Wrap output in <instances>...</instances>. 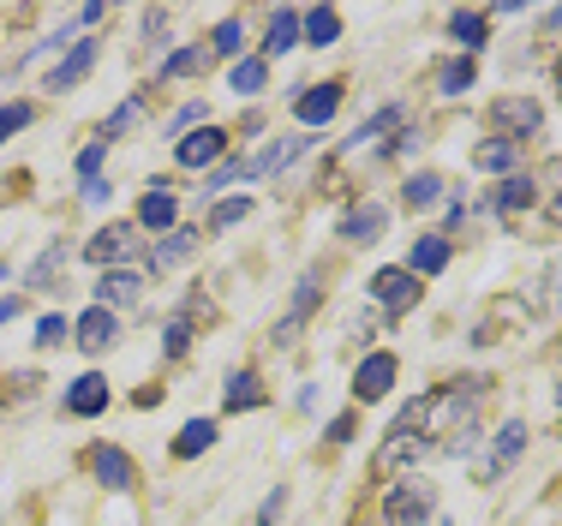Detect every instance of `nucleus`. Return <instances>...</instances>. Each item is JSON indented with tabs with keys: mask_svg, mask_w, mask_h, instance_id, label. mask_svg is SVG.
Returning <instances> with one entry per match:
<instances>
[{
	"mask_svg": "<svg viewBox=\"0 0 562 526\" xmlns=\"http://www.w3.org/2000/svg\"><path fill=\"white\" fill-rule=\"evenodd\" d=\"M19 312H24V300H19V293H7V300H0V323H12Z\"/></svg>",
	"mask_w": 562,
	"mask_h": 526,
	"instance_id": "nucleus-46",
	"label": "nucleus"
},
{
	"mask_svg": "<svg viewBox=\"0 0 562 526\" xmlns=\"http://www.w3.org/2000/svg\"><path fill=\"white\" fill-rule=\"evenodd\" d=\"M395 377H401L395 354H366V359H359V371H353V395L359 401H383L395 389Z\"/></svg>",
	"mask_w": 562,
	"mask_h": 526,
	"instance_id": "nucleus-10",
	"label": "nucleus"
},
{
	"mask_svg": "<svg viewBox=\"0 0 562 526\" xmlns=\"http://www.w3.org/2000/svg\"><path fill=\"white\" fill-rule=\"evenodd\" d=\"M144 300V276L138 269H109V276L97 281V305L102 312H114V305H138Z\"/></svg>",
	"mask_w": 562,
	"mask_h": 526,
	"instance_id": "nucleus-18",
	"label": "nucleus"
},
{
	"mask_svg": "<svg viewBox=\"0 0 562 526\" xmlns=\"http://www.w3.org/2000/svg\"><path fill=\"white\" fill-rule=\"evenodd\" d=\"M341 90L347 85H336V78L305 85L300 97H293V120H300V126H329V120H336V108H341Z\"/></svg>",
	"mask_w": 562,
	"mask_h": 526,
	"instance_id": "nucleus-9",
	"label": "nucleus"
},
{
	"mask_svg": "<svg viewBox=\"0 0 562 526\" xmlns=\"http://www.w3.org/2000/svg\"><path fill=\"white\" fill-rule=\"evenodd\" d=\"M515 144H508V138H485V144H479V150H473V168H485V174H508V168H515Z\"/></svg>",
	"mask_w": 562,
	"mask_h": 526,
	"instance_id": "nucleus-30",
	"label": "nucleus"
},
{
	"mask_svg": "<svg viewBox=\"0 0 562 526\" xmlns=\"http://www.w3.org/2000/svg\"><path fill=\"white\" fill-rule=\"evenodd\" d=\"M0 281H7V264H0Z\"/></svg>",
	"mask_w": 562,
	"mask_h": 526,
	"instance_id": "nucleus-50",
	"label": "nucleus"
},
{
	"mask_svg": "<svg viewBox=\"0 0 562 526\" xmlns=\"http://www.w3.org/2000/svg\"><path fill=\"white\" fill-rule=\"evenodd\" d=\"M36 120V102H0V144L12 138V132H24Z\"/></svg>",
	"mask_w": 562,
	"mask_h": 526,
	"instance_id": "nucleus-36",
	"label": "nucleus"
},
{
	"mask_svg": "<svg viewBox=\"0 0 562 526\" xmlns=\"http://www.w3.org/2000/svg\"><path fill=\"white\" fill-rule=\"evenodd\" d=\"M544 24H551V31H562V7H551V12H544Z\"/></svg>",
	"mask_w": 562,
	"mask_h": 526,
	"instance_id": "nucleus-48",
	"label": "nucleus"
},
{
	"mask_svg": "<svg viewBox=\"0 0 562 526\" xmlns=\"http://www.w3.org/2000/svg\"><path fill=\"white\" fill-rule=\"evenodd\" d=\"M216 437H222L216 419H186V425H180V437L168 443V455H173V461H198L204 449H216Z\"/></svg>",
	"mask_w": 562,
	"mask_h": 526,
	"instance_id": "nucleus-20",
	"label": "nucleus"
},
{
	"mask_svg": "<svg viewBox=\"0 0 562 526\" xmlns=\"http://www.w3.org/2000/svg\"><path fill=\"white\" fill-rule=\"evenodd\" d=\"M443 192H449V186L437 180V174H413V180H407V192H401V198H407V210H431Z\"/></svg>",
	"mask_w": 562,
	"mask_h": 526,
	"instance_id": "nucleus-32",
	"label": "nucleus"
},
{
	"mask_svg": "<svg viewBox=\"0 0 562 526\" xmlns=\"http://www.w3.org/2000/svg\"><path fill=\"white\" fill-rule=\"evenodd\" d=\"M210 66V48L204 43H192V48H173L162 66H156V78H162V85H173V78H198Z\"/></svg>",
	"mask_w": 562,
	"mask_h": 526,
	"instance_id": "nucleus-26",
	"label": "nucleus"
},
{
	"mask_svg": "<svg viewBox=\"0 0 562 526\" xmlns=\"http://www.w3.org/2000/svg\"><path fill=\"white\" fill-rule=\"evenodd\" d=\"M90 467H97V484H109V491H132V484H138V467H132V455L114 449V443L90 449Z\"/></svg>",
	"mask_w": 562,
	"mask_h": 526,
	"instance_id": "nucleus-14",
	"label": "nucleus"
},
{
	"mask_svg": "<svg viewBox=\"0 0 562 526\" xmlns=\"http://www.w3.org/2000/svg\"><path fill=\"white\" fill-rule=\"evenodd\" d=\"M485 401H491V383L485 377H454L443 389H425L413 395L407 407L395 413L390 437L378 449V473H407L419 455H461L473 449L479 425H485Z\"/></svg>",
	"mask_w": 562,
	"mask_h": 526,
	"instance_id": "nucleus-1",
	"label": "nucleus"
},
{
	"mask_svg": "<svg viewBox=\"0 0 562 526\" xmlns=\"http://www.w3.org/2000/svg\"><path fill=\"white\" fill-rule=\"evenodd\" d=\"M305 150H312V138H281V144H270L263 156L246 161V180H270V174H281L293 156H305Z\"/></svg>",
	"mask_w": 562,
	"mask_h": 526,
	"instance_id": "nucleus-22",
	"label": "nucleus"
},
{
	"mask_svg": "<svg viewBox=\"0 0 562 526\" xmlns=\"http://www.w3.org/2000/svg\"><path fill=\"white\" fill-rule=\"evenodd\" d=\"M90 66H97V43L85 36V43H72V48L60 54V66L48 72V90H78L90 78Z\"/></svg>",
	"mask_w": 562,
	"mask_h": 526,
	"instance_id": "nucleus-16",
	"label": "nucleus"
},
{
	"mask_svg": "<svg viewBox=\"0 0 562 526\" xmlns=\"http://www.w3.org/2000/svg\"><path fill=\"white\" fill-rule=\"evenodd\" d=\"M60 407L72 413V419H97V413H109V377H102V371L72 377L66 395H60Z\"/></svg>",
	"mask_w": 562,
	"mask_h": 526,
	"instance_id": "nucleus-8",
	"label": "nucleus"
},
{
	"mask_svg": "<svg viewBox=\"0 0 562 526\" xmlns=\"http://www.w3.org/2000/svg\"><path fill=\"white\" fill-rule=\"evenodd\" d=\"M449 258H454V251H449L443 234H419V239H413V251H407V269H413V276H443Z\"/></svg>",
	"mask_w": 562,
	"mask_h": 526,
	"instance_id": "nucleus-21",
	"label": "nucleus"
},
{
	"mask_svg": "<svg viewBox=\"0 0 562 526\" xmlns=\"http://www.w3.org/2000/svg\"><path fill=\"white\" fill-rule=\"evenodd\" d=\"M186 347H192V317H168V323H162V354L180 359Z\"/></svg>",
	"mask_w": 562,
	"mask_h": 526,
	"instance_id": "nucleus-38",
	"label": "nucleus"
},
{
	"mask_svg": "<svg viewBox=\"0 0 562 526\" xmlns=\"http://www.w3.org/2000/svg\"><path fill=\"white\" fill-rule=\"evenodd\" d=\"M222 407L227 413H251V407H263V383L251 371H227V383H222Z\"/></svg>",
	"mask_w": 562,
	"mask_h": 526,
	"instance_id": "nucleus-24",
	"label": "nucleus"
},
{
	"mask_svg": "<svg viewBox=\"0 0 562 526\" xmlns=\"http://www.w3.org/2000/svg\"><path fill=\"white\" fill-rule=\"evenodd\" d=\"M317 300H324V288H317V276H300V288H293L288 312H281V323H276V342H281V347H288L293 335H300V323L317 312Z\"/></svg>",
	"mask_w": 562,
	"mask_h": 526,
	"instance_id": "nucleus-13",
	"label": "nucleus"
},
{
	"mask_svg": "<svg viewBox=\"0 0 562 526\" xmlns=\"http://www.w3.org/2000/svg\"><path fill=\"white\" fill-rule=\"evenodd\" d=\"M246 215H251V198H222V204L210 210V234H222V227L246 222Z\"/></svg>",
	"mask_w": 562,
	"mask_h": 526,
	"instance_id": "nucleus-37",
	"label": "nucleus"
},
{
	"mask_svg": "<svg viewBox=\"0 0 562 526\" xmlns=\"http://www.w3.org/2000/svg\"><path fill=\"white\" fill-rule=\"evenodd\" d=\"M544 222H551V227H562V192L551 198V210H544Z\"/></svg>",
	"mask_w": 562,
	"mask_h": 526,
	"instance_id": "nucleus-47",
	"label": "nucleus"
},
{
	"mask_svg": "<svg viewBox=\"0 0 562 526\" xmlns=\"http://www.w3.org/2000/svg\"><path fill=\"white\" fill-rule=\"evenodd\" d=\"M353 430H359V419H353V413H341V419H329L324 437H329V443H353Z\"/></svg>",
	"mask_w": 562,
	"mask_h": 526,
	"instance_id": "nucleus-44",
	"label": "nucleus"
},
{
	"mask_svg": "<svg viewBox=\"0 0 562 526\" xmlns=\"http://www.w3.org/2000/svg\"><path fill=\"white\" fill-rule=\"evenodd\" d=\"M198 126H210V120H204V102H186L180 114H173V132L186 138V132H198Z\"/></svg>",
	"mask_w": 562,
	"mask_h": 526,
	"instance_id": "nucleus-42",
	"label": "nucleus"
},
{
	"mask_svg": "<svg viewBox=\"0 0 562 526\" xmlns=\"http://www.w3.org/2000/svg\"><path fill=\"white\" fill-rule=\"evenodd\" d=\"M109 198H114V186H109V180H85V204H90V210H102Z\"/></svg>",
	"mask_w": 562,
	"mask_h": 526,
	"instance_id": "nucleus-45",
	"label": "nucleus"
},
{
	"mask_svg": "<svg viewBox=\"0 0 562 526\" xmlns=\"http://www.w3.org/2000/svg\"><path fill=\"white\" fill-rule=\"evenodd\" d=\"M300 43L305 48H336L341 43V12L336 7H305L300 12Z\"/></svg>",
	"mask_w": 562,
	"mask_h": 526,
	"instance_id": "nucleus-17",
	"label": "nucleus"
},
{
	"mask_svg": "<svg viewBox=\"0 0 562 526\" xmlns=\"http://www.w3.org/2000/svg\"><path fill=\"white\" fill-rule=\"evenodd\" d=\"M449 36L467 48V60H473V48H485V36H491V24H485V12H449Z\"/></svg>",
	"mask_w": 562,
	"mask_h": 526,
	"instance_id": "nucleus-27",
	"label": "nucleus"
},
{
	"mask_svg": "<svg viewBox=\"0 0 562 526\" xmlns=\"http://www.w3.org/2000/svg\"><path fill=\"white\" fill-rule=\"evenodd\" d=\"M383 227H390V210H383V204H353L341 215V239H347V246H371V239H383Z\"/></svg>",
	"mask_w": 562,
	"mask_h": 526,
	"instance_id": "nucleus-15",
	"label": "nucleus"
},
{
	"mask_svg": "<svg viewBox=\"0 0 562 526\" xmlns=\"http://www.w3.org/2000/svg\"><path fill=\"white\" fill-rule=\"evenodd\" d=\"M419 293H425V281L413 276L407 264H401V269H395V264H383L378 276H371V300H378L383 312H395V317H401V312H413V305H419Z\"/></svg>",
	"mask_w": 562,
	"mask_h": 526,
	"instance_id": "nucleus-3",
	"label": "nucleus"
},
{
	"mask_svg": "<svg viewBox=\"0 0 562 526\" xmlns=\"http://www.w3.org/2000/svg\"><path fill=\"white\" fill-rule=\"evenodd\" d=\"M239 48H246V31H239V19H222L216 31H210V54H227V60H239Z\"/></svg>",
	"mask_w": 562,
	"mask_h": 526,
	"instance_id": "nucleus-35",
	"label": "nucleus"
},
{
	"mask_svg": "<svg viewBox=\"0 0 562 526\" xmlns=\"http://www.w3.org/2000/svg\"><path fill=\"white\" fill-rule=\"evenodd\" d=\"M85 258L102 264V269H126V258H138V222H109L85 246Z\"/></svg>",
	"mask_w": 562,
	"mask_h": 526,
	"instance_id": "nucleus-6",
	"label": "nucleus"
},
{
	"mask_svg": "<svg viewBox=\"0 0 562 526\" xmlns=\"http://www.w3.org/2000/svg\"><path fill=\"white\" fill-rule=\"evenodd\" d=\"M234 180H246V161L227 156V161H216V168L204 174V192H222V186H234Z\"/></svg>",
	"mask_w": 562,
	"mask_h": 526,
	"instance_id": "nucleus-40",
	"label": "nucleus"
},
{
	"mask_svg": "<svg viewBox=\"0 0 562 526\" xmlns=\"http://www.w3.org/2000/svg\"><path fill=\"white\" fill-rule=\"evenodd\" d=\"M491 126H497L508 144H515V138H539V132H544V108L532 97H497V102H491Z\"/></svg>",
	"mask_w": 562,
	"mask_h": 526,
	"instance_id": "nucleus-4",
	"label": "nucleus"
},
{
	"mask_svg": "<svg viewBox=\"0 0 562 526\" xmlns=\"http://www.w3.org/2000/svg\"><path fill=\"white\" fill-rule=\"evenodd\" d=\"M557 90H562V60H557Z\"/></svg>",
	"mask_w": 562,
	"mask_h": 526,
	"instance_id": "nucleus-49",
	"label": "nucleus"
},
{
	"mask_svg": "<svg viewBox=\"0 0 562 526\" xmlns=\"http://www.w3.org/2000/svg\"><path fill=\"white\" fill-rule=\"evenodd\" d=\"M431 508H437V496L425 479H395V491L383 496V521L390 526H419V521H431Z\"/></svg>",
	"mask_w": 562,
	"mask_h": 526,
	"instance_id": "nucleus-2",
	"label": "nucleus"
},
{
	"mask_svg": "<svg viewBox=\"0 0 562 526\" xmlns=\"http://www.w3.org/2000/svg\"><path fill=\"white\" fill-rule=\"evenodd\" d=\"M293 48H300V12H293V7H276L270 24H263V60L293 54Z\"/></svg>",
	"mask_w": 562,
	"mask_h": 526,
	"instance_id": "nucleus-19",
	"label": "nucleus"
},
{
	"mask_svg": "<svg viewBox=\"0 0 562 526\" xmlns=\"http://www.w3.org/2000/svg\"><path fill=\"white\" fill-rule=\"evenodd\" d=\"M532 198H539V186H532L527 174H508L497 192H491V210H497V215H520V210L532 204Z\"/></svg>",
	"mask_w": 562,
	"mask_h": 526,
	"instance_id": "nucleus-25",
	"label": "nucleus"
},
{
	"mask_svg": "<svg viewBox=\"0 0 562 526\" xmlns=\"http://www.w3.org/2000/svg\"><path fill=\"white\" fill-rule=\"evenodd\" d=\"M102 156H109V144H90V150H78V174H85V180H97V168H102Z\"/></svg>",
	"mask_w": 562,
	"mask_h": 526,
	"instance_id": "nucleus-43",
	"label": "nucleus"
},
{
	"mask_svg": "<svg viewBox=\"0 0 562 526\" xmlns=\"http://www.w3.org/2000/svg\"><path fill=\"white\" fill-rule=\"evenodd\" d=\"M66 329H72V323H66L60 312H48V317H36V335H31V342L48 354V347H60V342H66Z\"/></svg>",
	"mask_w": 562,
	"mask_h": 526,
	"instance_id": "nucleus-39",
	"label": "nucleus"
},
{
	"mask_svg": "<svg viewBox=\"0 0 562 526\" xmlns=\"http://www.w3.org/2000/svg\"><path fill=\"white\" fill-rule=\"evenodd\" d=\"M138 114H144V97H126V102H120L109 120H102V132H97V138H102V144H114L120 132H132V120H138Z\"/></svg>",
	"mask_w": 562,
	"mask_h": 526,
	"instance_id": "nucleus-33",
	"label": "nucleus"
},
{
	"mask_svg": "<svg viewBox=\"0 0 562 526\" xmlns=\"http://www.w3.org/2000/svg\"><path fill=\"white\" fill-rule=\"evenodd\" d=\"M281 508H288V484H276V491L263 496V508H258V526H276V521H281Z\"/></svg>",
	"mask_w": 562,
	"mask_h": 526,
	"instance_id": "nucleus-41",
	"label": "nucleus"
},
{
	"mask_svg": "<svg viewBox=\"0 0 562 526\" xmlns=\"http://www.w3.org/2000/svg\"><path fill=\"white\" fill-rule=\"evenodd\" d=\"M173 161H180V168H216V161H227V132L222 126L186 132V138L173 144Z\"/></svg>",
	"mask_w": 562,
	"mask_h": 526,
	"instance_id": "nucleus-7",
	"label": "nucleus"
},
{
	"mask_svg": "<svg viewBox=\"0 0 562 526\" xmlns=\"http://www.w3.org/2000/svg\"><path fill=\"white\" fill-rule=\"evenodd\" d=\"M520 449H527V419H503L497 437H491V449H485V467H479V484H497L508 467L520 461Z\"/></svg>",
	"mask_w": 562,
	"mask_h": 526,
	"instance_id": "nucleus-5",
	"label": "nucleus"
},
{
	"mask_svg": "<svg viewBox=\"0 0 562 526\" xmlns=\"http://www.w3.org/2000/svg\"><path fill=\"white\" fill-rule=\"evenodd\" d=\"M263 85H270V60H263V54H251V60H234V90H239V97H258Z\"/></svg>",
	"mask_w": 562,
	"mask_h": 526,
	"instance_id": "nucleus-31",
	"label": "nucleus"
},
{
	"mask_svg": "<svg viewBox=\"0 0 562 526\" xmlns=\"http://www.w3.org/2000/svg\"><path fill=\"white\" fill-rule=\"evenodd\" d=\"M401 126V108H378V114L366 120V126L353 132V138H347V150H359V144H371V138H383V132H395Z\"/></svg>",
	"mask_w": 562,
	"mask_h": 526,
	"instance_id": "nucleus-34",
	"label": "nucleus"
},
{
	"mask_svg": "<svg viewBox=\"0 0 562 526\" xmlns=\"http://www.w3.org/2000/svg\"><path fill=\"white\" fill-rule=\"evenodd\" d=\"M473 78H479V66L467 60V54H461V60H443V66H437V90H443V97H461V90H473Z\"/></svg>",
	"mask_w": 562,
	"mask_h": 526,
	"instance_id": "nucleus-29",
	"label": "nucleus"
},
{
	"mask_svg": "<svg viewBox=\"0 0 562 526\" xmlns=\"http://www.w3.org/2000/svg\"><path fill=\"white\" fill-rule=\"evenodd\" d=\"M138 227H150V234H173V227H180V198L168 192V180H156L150 192L138 198Z\"/></svg>",
	"mask_w": 562,
	"mask_h": 526,
	"instance_id": "nucleus-11",
	"label": "nucleus"
},
{
	"mask_svg": "<svg viewBox=\"0 0 562 526\" xmlns=\"http://www.w3.org/2000/svg\"><path fill=\"white\" fill-rule=\"evenodd\" d=\"M66 258H72V251H66V239H55V246H43V258L31 264V276H24V288H36V293H43V288H55V276L66 269Z\"/></svg>",
	"mask_w": 562,
	"mask_h": 526,
	"instance_id": "nucleus-28",
	"label": "nucleus"
},
{
	"mask_svg": "<svg viewBox=\"0 0 562 526\" xmlns=\"http://www.w3.org/2000/svg\"><path fill=\"white\" fill-rule=\"evenodd\" d=\"M198 239H204V227H173L162 246H150V269H173V264H186V258L198 251Z\"/></svg>",
	"mask_w": 562,
	"mask_h": 526,
	"instance_id": "nucleus-23",
	"label": "nucleus"
},
{
	"mask_svg": "<svg viewBox=\"0 0 562 526\" xmlns=\"http://www.w3.org/2000/svg\"><path fill=\"white\" fill-rule=\"evenodd\" d=\"M72 329H78V335H72L78 354H109V347L120 342V317H114V312H102V305H90V312L78 317Z\"/></svg>",
	"mask_w": 562,
	"mask_h": 526,
	"instance_id": "nucleus-12",
	"label": "nucleus"
}]
</instances>
